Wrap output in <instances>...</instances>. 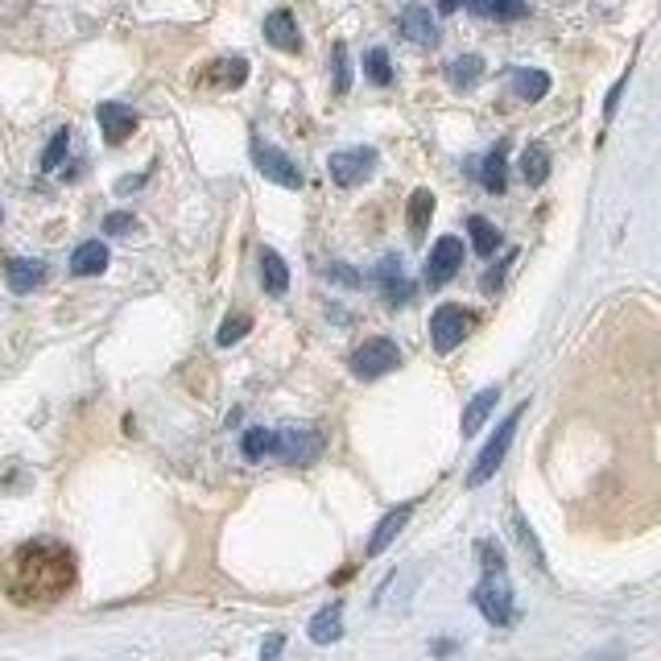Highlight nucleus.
I'll return each instance as SVG.
<instances>
[{"label": "nucleus", "instance_id": "obj_1", "mask_svg": "<svg viewBox=\"0 0 661 661\" xmlns=\"http://www.w3.org/2000/svg\"><path fill=\"white\" fill-rule=\"evenodd\" d=\"M75 587V554L63 542L34 538L13 550L4 562V592L21 608H46L58 604Z\"/></svg>", "mask_w": 661, "mask_h": 661}, {"label": "nucleus", "instance_id": "obj_2", "mask_svg": "<svg viewBox=\"0 0 661 661\" xmlns=\"http://www.w3.org/2000/svg\"><path fill=\"white\" fill-rule=\"evenodd\" d=\"M475 554H480V566H484V579L475 583V608L480 616L496 628H509L517 620V599H513V583H509V571H505V554H500V546L496 542H480L475 546Z\"/></svg>", "mask_w": 661, "mask_h": 661}, {"label": "nucleus", "instance_id": "obj_3", "mask_svg": "<svg viewBox=\"0 0 661 661\" xmlns=\"http://www.w3.org/2000/svg\"><path fill=\"white\" fill-rule=\"evenodd\" d=\"M521 418H526V406H517L505 418V422L496 426V434L488 439V447L475 455V467L467 472V488H480V484H488L492 475H496V467L505 463V455H509V447H513V434H517V426H521Z\"/></svg>", "mask_w": 661, "mask_h": 661}, {"label": "nucleus", "instance_id": "obj_4", "mask_svg": "<svg viewBox=\"0 0 661 661\" xmlns=\"http://www.w3.org/2000/svg\"><path fill=\"white\" fill-rule=\"evenodd\" d=\"M401 348L389 340V335H373V340H364L352 352V373L360 376V381H381V376H389L401 368Z\"/></svg>", "mask_w": 661, "mask_h": 661}, {"label": "nucleus", "instance_id": "obj_5", "mask_svg": "<svg viewBox=\"0 0 661 661\" xmlns=\"http://www.w3.org/2000/svg\"><path fill=\"white\" fill-rule=\"evenodd\" d=\"M322 434L315 430V426H286V430H273V451L269 459H282V463H298V467H306V463H315V459L322 455Z\"/></svg>", "mask_w": 661, "mask_h": 661}, {"label": "nucleus", "instance_id": "obj_6", "mask_svg": "<svg viewBox=\"0 0 661 661\" xmlns=\"http://www.w3.org/2000/svg\"><path fill=\"white\" fill-rule=\"evenodd\" d=\"M376 150L373 145H356V150H340L327 157V174H331V183L335 187H360V183H368L376 174Z\"/></svg>", "mask_w": 661, "mask_h": 661}, {"label": "nucleus", "instance_id": "obj_7", "mask_svg": "<svg viewBox=\"0 0 661 661\" xmlns=\"http://www.w3.org/2000/svg\"><path fill=\"white\" fill-rule=\"evenodd\" d=\"M467 331H472V315L459 302H442L439 310L430 315V343H434L439 356L455 352L459 343L467 340Z\"/></svg>", "mask_w": 661, "mask_h": 661}, {"label": "nucleus", "instance_id": "obj_8", "mask_svg": "<svg viewBox=\"0 0 661 661\" xmlns=\"http://www.w3.org/2000/svg\"><path fill=\"white\" fill-rule=\"evenodd\" d=\"M249 153H253V166L265 174L269 183H277V187H286V190H302L306 178H302L298 162H294L289 153H282L277 145H265L261 136H253V150Z\"/></svg>", "mask_w": 661, "mask_h": 661}, {"label": "nucleus", "instance_id": "obj_9", "mask_svg": "<svg viewBox=\"0 0 661 661\" xmlns=\"http://www.w3.org/2000/svg\"><path fill=\"white\" fill-rule=\"evenodd\" d=\"M459 269H463V240L439 236L426 256V289H442Z\"/></svg>", "mask_w": 661, "mask_h": 661}, {"label": "nucleus", "instance_id": "obj_10", "mask_svg": "<svg viewBox=\"0 0 661 661\" xmlns=\"http://www.w3.org/2000/svg\"><path fill=\"white\" fill-rule=\"evenodd\" d=\"M373 282H376V289H381V298H385L389 306H406L409 298L418 294V286H414V282L406 277V265H401V256H385V261L376 265Z\"/></svg>", "mask_w": 661, "mask_h": 661}, {"label": "nucleus", "instance_id": "obj_11", "mask_svg": "<svg viewBox=\"0 0 661 661\" xmlns=\"http://www.w3.org/2000/svg\"><path fill=\"white\" fill-rule=\"evenodd\" d=\"M397 30H401V37L406 42H414V46H426V51H434L439 46V21H434V13L426 9V4H406L401 9V18H397Z\"/></svg>", "mask_w": 661, "mask_h": 661}, {"label": "nucleus", "instance_id": "obj_12", "mask_svg": "<svg viewBox=\"0 0 661 661\" xmlns=\"http://www.w3.org/2000/svg\"><path fill=\"white\" fill-rule=\"evenodd\" d=\"M96 120H100V133L108 145H124V141L136 133V124H141V117H136L133 108L117 100H103L100 108H96Z\"/></svg>", "mask_w": 661, "mask_h": 661}, {"label": "nucleus", "instance_id": "obj_13", "mask_svg": "<svg viewBox=\"0 0 661 661\" xmlns=\"http://www.w3.org/2000/svg\"><path fill=\"white\" fill-rule=\"evenodd\" d=\"M46 261H34V256H9L4 261V286L13 294H34L37 286H46Z\"/></svg>", "mask_w": 661, "mask_h": 661}, {"label": "nucleus", "instance_id": "obj_14", "mask_svg": "<svg viewBox=\"0 0 661 661\" xmlns=\"http://www.w3.org/2000/svg\"><path fill=\"white\" fill-rule=\"evenodd\" d=\"M265 42L282 54H302V30H298L289 9H273L265 18Z\"/></svg>", "mask_w": 661, "mask_h": 661}, {"label": "nucleus", "instance_id": "obj_15", "mask_svg": "<svg viewBox=\"0 0 661 661\" xmlns=\"http://www.w3.org/2000/svg\"><path fill=\"white\" fill-rule=\"evenodd\" d=\"M480 187L488 195H505L509 190V141H496L488 157L480 162Z\"/></svg>", "mask_w": 661, "mask_h": 661}, {"label": "nucleus", "instance_id": "obj_16", "mask_svg": "<svg viewBox=\"0 0 661 661\" xmlns=\"http://www.w3.org/2000/svg\"><path fill=\"white\" fill-rule=\"evenodd\" d=\"M467 13L480 21H521L529 18V0H463Z\"/></svg>", "mask_w": 661, "mask_h": 661}, {"label": "nucleus", "instance_id": "obj_17", "mask_svg": "<svg viewBox=\"0 0 661 661\" xmlns=\"http://www.w3.org/2000/svg\"><path fill=\"white\" fill-rule=\"evenodd\" d=\"M409 517H414V505H401V509L385 513V517H381V526L373 529V542H368V550H364V554H368V559H376V554H385V550H389V546L397 542V533L406 529Z\"/></svg>", "mask_w": 661, "mask_h": 661}, {"label": "nucleus", "instance_id": "obj_18", "mask_svg": "<svg viewBox=\"0 0 661 661\" xmlns=\"http://www.w3.org/2000/svg\"><path fill=\"white\" fill-rule=\"evenodd\" d=\"M108 244L103 240H84L75 253H70V273L75 277H100L103 269H108Z\"/></svg>", "mask_w": 661, "mask_h": 661}, {"label": "nucleus", "instance_id": "obj_19", "mask_svg": "<svg viewBox=\"0 0 661 661\" xmlns=\"http://www.w3.org/2000/svg\"><path fill=\"white\" fill-rule=\"evenodd\" d=\"M244 79H249V58H220V63H211V67L203 70V84L220 87V91H236V87H244Z\"/></svg>", "mask_w": 661, "mask_h": 661}, {"label": "nucleus", "instance_id": "obj_20", "mask_svg": "<svg viewBox=\"0 0 661 661\" xmlns=\"http://www.w3.org/2000/svg\"><path fill=\"white\" fill-rule=\"evenodd\" d=\"M496 401H500V385H488V389H480L467 401V409H463V439H472V434H480V426L492 418V409H496Z\"/></svg>", "mask_w": 661, "mask_h": 661}, {"label": "nucleus", "instance_id": "obj_21", "mask_svg": "<svg viewBox=\"0 0 661 661\" xmlns=\"http://www.w3.org/2000/svg\"><path fill=\"white\" fill-rule=\"evenodd\" d=\"M484 58L480 54H459L455 63H447V84L455 87V91H475L480 79H484Z\"/></svg>", "mask_w": 661, "mask_h": 661}, {"label": "nucleus", "instance_id": "obj_22", "mask_svg": "<svg viewBox=\"0 0 661 661\" xmlns=\"http://www.w3.org/2000/svg\"><path fill=\"white\" fill-rule=\"evenodd\" d=\"M513 79V91H517V100H526V103H538L550 96V75L538 67H517L509 75Z\"/></svg>", "mask_w": 661, "mask_h": 661}, {"label": "nucleus", "instance_id": "obj_23", "mask_svg": "<svg viewBox=\"0 0 661 661\" xmlns=\"http://www.w3.org/2000/svg\"><path fill=\"white\" fill-rule=\"evenodd\" d=\"M343 637V604H327L322 612H315V620H310V641L315 645H335Z\"/></svg>", "mask_w": 661, "mask_h": 661}, {"label": "nucleus", "instance_id": "obj_24", "mask_svg": "<svg viewBox=\"0 0 661 661\" xmlns=\"http://www.w3.org/2000/svg\"><path fill=\"white\" fill-rule=\"evenodd\" d=\"M261 286H265V294H273V298H282L289 289V265L273 253V249H261Z\"/></svg>", "mask_w": 661, "mask_h": 661}, {"label": "nucleus", "instance_id": "obj_25", "mask_svg": "<svg viewBox=\"0 0 661 661\" xmlns=\"http://www.w3.org/2000/svg\"><path fill=\"white\" fill-rule=\"evenodd\" d=\"M467 236H472V249L480 256H496L500 249H505L500 228H496V223H488L484 216H472V220H467Z\"/></svg>", "mask_w": 661, "mask_h": 661}, {"label": "nucleus", "instance_id": "obj_26", "mask_svg": "<svg viewBox=\"0 0 661 661\" xmlns=\"http://www.w3.org/2000/svg\"><path fill=\"white\" fill-rule=\"evenodd\" d=\"M430 216H434V195L426 187H418L409 195V211H406V223H409V236L422 240L426 228H430Z\"/></svg>", "mask_w": 661, "mask_h": 661}, {"label": "nucleus", "instance_id": "obj_27", "mask_svg": "<svg viewBox=\"0 0 661 661\" xmlns=\"http://www.w3.org/2000/svg\"><path fill=\"white\" fill-rule=\"evenodd\" d=\"M521 178H526L529 187H542L546 178H550V150L546 145H529L521 153Z\"/></svg>", "mask_w": 661, "mask_h": 661}, {"label": "nucleus", "instance_id": "obj_28", "mask_svg": "<svg viewBox=\"0 0 661 661\" xmlns=\"http://www.w3.org/2000/svg\"><path fill=\"white\" fill-rule=\"evenodd\" d=\"M240 451H244V459H253V463L269 459L273 430H265V426H253V430H244V439H240Z\"/></svg>", "mask_w": 661, "mask_h": 661}, {"label": "nucleus", "instance_id": "obj_29", "mask_svg": "<svg viewBox=\"0 0 661 661\" xmlns=\"http://www.w3.org/2000/svg\"><path fill=\"white\" fill-rule=\"evenodd\" d=\"M364 75H368V79H373L376 87H389V84H393L389 51H381V46H376V51L364 54Z\"/></svg>", "mask_w": 661, "mask_h": 661}, {"label": "nucleus", "instance_id": "obj_30", "mask_svg": "<svg viewBox=\"0 0 661 661\" xmlns=\"http://www.w3.org/2000/svg\"><path fill=\"white\" fill-rule=\"evenodd\" d=\"M331 67H335V96H348L352 91V63H348V46L343 42L331 46Z\"/></svg>", "mask_w": 661, "mask_h": 661}, {"label": "nucleus", "instance_id": "obj_31", "mask_svg": "<svg viewBox=\"0 0 661 661\" xmlns=\"http://www.w3.org/2000/svg\"><path fill=\"white\" fill-rule=\"evenodd\" d=\"M249 331H253V319H249V315H228L220 327V335H216V343H220V348H232V343H240Z\"/></svg>", "mask_w": 661, "mask_h": 661}, {"label": "nucleus", "instance_id": "obj_32", "mask_svg": "<svg viewBox=\"0 0 661 661\" xmlns=\"http://www.w3.org/2000/svg\"><path fill=\"white\" fill-rule=\"evenodd\" d=\"M70 150V129H58V133L51 136V145H46V153H42V170L51 174L63 166V157H67Z\"/></svg>", "mask_w": 661, "mask_h": 661}, {"label": "nucleus", "instance_id": "obj_33", "mask_svg": "<svg viewBox=\"0 0 661 661\" xmlns=\"http://www.w3.org/2000/svg\"><path fill=\"white\" fill-rule=\"evenodd\" d=\"M327 282H335V286H348V289L364 286V277H360L352 265H340V261H335V265H327Z\"/></svg>", "mask_w": 661, "mask_h": 661}, {"label": "nucleus", "instance_id": "obj_34", "mask_svg": "<svg viewBox=\"0 0 661 661\" xmlns=\"http://www.w3.org/2000/svg\"><path fill=\"white\" fill-rule=\"evenodd\" d=\"M513 261H517V253H505V256H500V265H492V269L484 273V282H480V289H484V294H496V289H500V282H505V269H509Z\"/></svg>", "mask_w": 661, "mask_h": 661}, {"label": "nucleus", "instance_id": "obj_35", "mask_svg": "<svg viewBox=\"0 0 661 661\" xmlns=\"http://www.w3.org/2000/svg\"><path fill=\"white\" fill-rule=\"evenodd\" d=\"M136 220H133V211H112L108 220H103V232L108 236H124V232H133Z\"/></svg>", "mask_w": 661, "mask_h": 661}, {"label": "nucleus", "instance_id": "obj_36", "mask_svg": "<svg viewBox=\"0 0 661 661\" xmlns=\"http://www.w3.org/2000/svg\"><path fill=\"white\" fill-rule=\"evenodd\" d=\"M282 649H286V637H282V632H269V641L261 649V661H282Z\"/></svg>", "mask_w": 661, "mask_h": 661}, {"label": "nucleus", "instance_id": "obj_37", "mask_svg": "<svg viewBox=\"0 0 661 661\" xmlns=\"http://www.w3.org/2000/svg\"><path fill=\"white\" fill-rule=\"evenodd\" d=\"M625 87H628V70H625V75H620V84H616V87H612V91H608V103H604V117H616V103H620V91H625Z\"/></svg>", "mask_w": 661, "mask_h": 661}, {"label": "nucleus", "instance_id": "obj_38", "mask_svg": "<svg viewBox=\"0 0 661 661\" xmlns=\"http://www.w3.org/2000/svg\"><path fill=\"white\" fill-rule=\"evenodd\" d=\"M459 9H463V0H439L442 18H451V13H459Z\"/></svg>", "mask_w": 661, "mask_h": 661}]
</instances>
